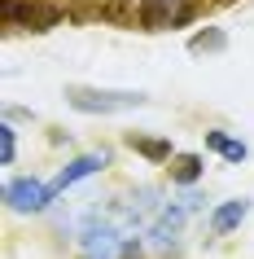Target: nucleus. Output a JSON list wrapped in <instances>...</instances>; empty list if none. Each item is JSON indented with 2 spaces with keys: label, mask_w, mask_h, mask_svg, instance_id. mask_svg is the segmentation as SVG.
Here are the masks:
<instances>
[{
  "label": "nucleus",
  "mask_w": 254,
  "mask_h": 259,
  "mask_svg": "<svg viewBox=\"0 0 254 259\" xmlns=\"http://www.w3.org/2000/svg\"><path fill=\"white\" fill-rule=\"evenodd\" d=\"M0 14H5V27L14 31H48L62 22V9L44 0H0Z\"/></svg>",
  "instance_id": "1"
},
{
  "label": "nucleus",
  "mask_w": 254,
  "mask_h": 259,
  "mask_svg": "<svg viewBox=\"0 0 254 259\" xmlns=\"http://www.w3.org/2000/svg\"><path fill=\"white\" fill-rule=\"evenodd\" d=\"M66 97L83 114H119V110H132L145 101V93H96V88H70Z\"/></svg>",
  "instance_id": "2"
},
{
  "label": "nucleus",
  "mask_w": 254,
  "mask_h": 259,
  "mask_svg": "<svg viewBox=\"0 0 254 259\" xmlns=\"http://www.w3.org/2000/svg\"><path fill=\"white\" fill-rule=\"evenodd\" d=\"M53 198H57L53 185H40L35 176H18V180L5 185V202L14 206V211H44Z\"/></svg>",
  "instance_id": "3"
},
{
  "label": "nucleus",
  "mask_w": 254,
  "mask_h": 259,
  "mask_svg": "<svg viewBox=\"0 0 254 259\" xmlns=\"http://www.w3.org/2000/svg\"><path fill=\"white\" fill-rule=\"evenodd\" d=\"M197 198H188V202H175V206H162L158 211V220H154V229H149V237H154V246L158 250H171L175 246V237H180V229H184V220L197 211Z\"/></svg>",
  "instance_id": "4"
},
{
  "label": "nucleus",
  "mask_w": 254,
  "mask_h": 259,
  "mask_svg": "<svg viewBox=\"0 0 254 259\" xmlns=\"http://www.w3.org/2000/svg\"><path fill=\"white\" fill-rule=\"evenodd\" d=\"M140 18H145V27L162 31L188 18V0H140Z\"/></svg>",
  "instance_id": "5"
},
{
  "label": "nucleus",
  "mask_w": 254,
  "mask_h": 259,
  "mask_svg": "<svg viewBox=\"0 0 254 259\" xmlns=\"http://www.w3.org/2000/svg\"><path fill=\"white\" fill-rule=\"evenodd\" d=\"M106 163H110L106 154H83V158H75V163H70V167H62V176L53 180V193H66L70 185H75V180H88V176H96V171H101Z\"/></svg>",
  "instance_id": "6"
},
{
  "label": "nucleus",
  "mask_w": 254,
  "mask_h": 259,
  "mask_svg": "<svg viewBox=\"0 0 254 259\" xmlns=\"http://www.w3.org/2000/svg\"><path fill=\"white\" fill-rule=\"evenodd\" d=\"M245 215H250V198H228V202L215 206V215H211V233H232Z\"/></svg>",
  "instance_id": "7"
},
{
  "label": "nucleus",
  "mask_w": 254,
  "mask_h": 259,
  "mask_svg": "<svg viewBox=\"0 0 254 259\" xmlns=\"http://www.w3.org/2000/svg\"><path fill=\"white\" fill-rule=\"evenodd\" d=\"M206 150L224 154L228 163H245V158H250V150H245V141L228 137V132H206Z\"/></svg>",
  "instance_id": "8"
},
{
  "label": "nucleus",
  "mask_w": 254,
  "mask_h": 259,
  "mask_svg": "<svg viewBox=\"0 0 254 259\" xmlns=\"http://www.w3.org/2000/svg\"><path fill=\"white\" fill-rule=\"evenodd\" d=\"M127 145H132V150H140L145 158H154V163L171 158V141H154V137H140V132H132V137H127Z\"/></svg>",
  "instance_id": "9"
},
{
  "label": "nucleus",
  "mask_w": 254,
  "mask_h": 259,
  "mask_svg": "<svg viewBox=\"0 0 254 259\" xmlns=\"http://www.w3.org/2000/svg\"><path fill=\"white\" fill-rule=\"evenodd\" d=\"M201 167H206V163H201L197 154H184V158H175V171H171V176L180 180V185H193V180L201 176Z\"/></svg>",
  "instance_id": "10"
},
{
  "label": "nucleus",
  "mask_w": 254,
  "mask_h": 259,
  "mask_svg": "<svg viewBox=\"0 0 254 259\" xmlns=\"http://www.w3.org/2000/svg\"><path fill=\"white\" fill-rule=\"evenodd\" d=\"M14 158H18V132L9 123H0V163L14 167Z\"/></svg>",
  "instance_id": "11"
},
{
  "label": "nucleus",
  "mask_w": 254,
  "mask_h": 259,
  "mask_svg": "<svg viewBox=\"0 0 254 259\" xmlns=\"http://www.w3.org/2000/svg\"><path fill=\"white\" fill-rule=\"evenodd\" d=\"M188 49L193 53H201V49H224V31H201V35L188 40Z\"/></svg>",
  "instance_id": "12"
}]
</instances>
